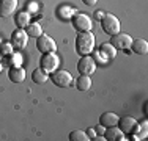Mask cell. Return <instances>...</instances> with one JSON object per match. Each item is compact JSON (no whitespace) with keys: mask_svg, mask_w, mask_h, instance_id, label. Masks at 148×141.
<instances>
[{"mask_svg":"<svg viewBox=\"0 0 148 141\" xmlns=\"http://www.w3.org/2000/svg\"><path fill=\"white\" fill-rule=\"evenodd\" d=\"M95 35L91 31H79L76 36V52L80 55H90L95 50Z\"/></svg>","mask_w":148,"mask_h":141,"instance_id":"6da1fadb","label":"cell"},{"mask_svg":"<svg viewBox=\"0 0 148 141\" xmlns=\"http://www.w3.org/2000/svg\"><path fill=\"white\" fill-rule=\"evenodd\" d=\"M101 25H103V30L107 35H110V36L120 33V28H121L118 17L114 16V14H110V13H106V16L103 17V20H101Z\"/></svg>","mask_w":148,"mask_h":141,"instance_id":"7a4b0ae2","label":"cell"},{"mask_svg":"<svg viewBox=\"0 0 148 141\" xmlns=\"http://www.w3.org/2000/svg\"><path fill=\"white\" fill-rule=\"evenodd\" d=\"M51 79H52V82L60 88H68V86H71V85H74V79H73L71 72H68V70H65V69L54 70Z\"/></svg>","mask_w":148,"mask_h":141,"instance_id":"3957f363","label":"cell"},{"mask_svg":"<svg viewBox=\"0 0 148 141\" xmlns=\"http://www.w3.org/2000/svg\"><path fill=\"white\" fill-rule=\"evenodd\" d=\"M96 68H98V63L90 55H84L77 63V69H79L80 75H93L96 72Z\"/></svg>","mask_w":148,"mask_h":141,"instance_id":"277c9868","label":"cell"},{"mask_svg":"<svg viewBox=\"0 0 148 141\" xmlns=\"http://www.w3.org/2000/svg\"><path fill=\"white\" fill-rule=\"evenodd\" d=\"M73 25L77 31H91L93 28V20L90 16L84 13H76L73 16Z\"/></svg>","mask_w":148,"mask_h":141,"instance_id":"5b68a950","label":"cell"},{"mask_svg":"<svg viewBox=\"0 0 148 141\" xmlns=\"http://www.w3.org/2000/svg\"><path fill=\"white\" fill-rule=\"evenodd\" d=\"M36 47L41 54H51V52L57 50V42L54 41V38L43 33L41 36L36 38Z\"/></svg>","mask_w":148,"mask_h":141,"instance_id":"8992f818","label":"cell"},{"mask_svg":"<svg viewBox=\"0 0 148 141\" xmlns=\"http://www.w3.org/2000/svg\"><path fill=\"white\" fill-rule=\"evenodd\" d=\"M60 66V58L55 52H51V54H43V58H41V68H43L46 72L52 74L54 70H57Z\"/></svg>","mask_w":148,"mask_h":141,"instance_id":"52a82bcc","label":"cell"},{"mask_svg":"<svg viewBox=\"0 0 148 141\" xmlns=\"http://www.w3.org/2000/svg\"><path fill=\"white\" fill-rule=\"evenodd\" d=\"M112 45L115 49H120V50H128L131 49V44H132V36L128 33H117L112 36Z\"/></svg>","mask_w":148,"mask_h":141,"instance_id":"ba28073f","label":"cell"},{"mask_svg":"<svg viewBox=\"0 0 148 141\" xmlns=\"http://www.w3.org/2000/svg\"><path fill=\"white\" fill-rule=\"evenodd\" d=\"M11 44L14 49H17V50H22V49L27 47V44H29V35L25 33L24 28H17L16 31H13Z\"/></svg>","mask_w":148,"mask_h":141,"instance_id":"9c48e42d","label":"cell"},{"mask_svg":"<svg viewBox=\"0 0 148 141\" xmlns=\"http://www.w3.org/2000/svg\"><path fill=\"white\" fill-rule=\"evenodd\" d=\"M137 119H134L132 116H123V118H120L118 119V127H120V130H121L125 135H131V133L134 132V129L137 127Z\"/></svg>","mask_w":148,"mask_h":141,"instance_id":"30bf717a","label":"cell"},{"mask_svg":"<svg viewBox=\"0 0 148 141\" xmlns=\"http://www.w3.org/2000/svg\"><path fill=\"white\" fill-rule=\"evenodd\" d=\"M104 138H106V141H125L126 135L120 130L118 125H114V127H107L106 129Z\"/></svg>","mask_w":148,"mask_h":141,"instance_id":"8fae6325","label":"cell"},{"mask_svg":"<svg viewBox=\"0 0 148 141\" xmlns=\"http://www.w3.org/2000/svg\"><path fill=\"white\" fill-rule=\"evenodd\" d=\"M17 8V0H0V16L10 17Z\"/></svg>","mask_w":148,"mask_h":141,"instance_id":"7c38bea8","label":"cell"},{"mask_svg":"<svg viewBox=\"0 0 148 141\" xmlns=\"http://www.w3.org/2000/svg\"><path fill=\"white\" fill-rule=\"evenodd\" d=\"M118 119H120V116L117 115V113H114V111H106V113H103V115H101L99 124H103L106 129H107V127L117 125V124H118Z\"/></svg>","mask_w":148,"mask_h":141,"instance_id":"4fadbf2b","label":"cell"},{"mask_svg":"<svg viewBox=\"0 0 148 141\" xmlns=\"http://www.w3.org/2000/svg\"><path fill=\"white\" fill-rule=\"evenodd\" d=\"M8 77L13 83H22L25 80V69L22 66H17V68H11L8 72Z\"/></svg>","mask_w":148,"mask_h":141,"instance_id":"5bb4252c","label":"cell"},{"mask_svg":"<svg viewBox=\"0 0 148 141\" xmlns=\"http://www.w3.org/2000/svg\"><path fill=\"white\" fill-rule=\"evenodd\" d=\"M131 49L134 54H137V55H145L148 52V42L143 38H137V39H132Z\"/></svg>","mask_w":148,"mask_h":141,"instance_id":"9a60e30c","label":"cell"},{"mask_svg":"<svg viewBox=\"0 0 148 141\" xmlns=\"http://www.w3.org/2000/svg\"><path fill=\"white\" fill-rule=\"evenodd\" d=\"M131 135H132V140H136V141L145 140L147 135H148V122L142 121L140 124H137V127L134 129V132L131 133Z\"/></svg>","mask_w":148,"mask_h":141,"instance_id":"2e32d148","label":"cell"},{"mask_svg":"<svg viewBox=\"0 0 148 141\" xmlns=\"http://www.w3.org/2000/svg\"><path fill=\"white\" fill-rule=\"evenodd\" d=\"M30 20H32V14L29 11H25V9L21 13H16L14 16V24L17 25V28H25L30 24Z\"/></svg>","mask_w":148,"mask_h":141,"instance_id":"e0dca14e","label":"cell"},{"mask_svg":"<svg viewBox=\"0 0 148 141\" xmlns=\"http://www.w3.org/2000/svg\"><path fill=\"white\" fill-rule=\"evenodd\" d=\"M76 13L77 11L73 8V6H69V5H62V6H58V9H57V16L60 17V19H63V20L73 19V16Z\"/></svg>","mask_w":148,"mask_h":141,"instance_id":"ac0fdd59","label":"cell"},{"mask_svg":"<svg viewBox=\"0 0 148 141\" xmlns=\"http://www.w3.org/2000/svg\"><path fill=\"white\" fill-rule=\"evenodd\" d=\"M25 33L29 35V38H38L43 35V27H41L40 22H30L25 28Z\"/></svg>","mask_w":148,"mask_h":141,"instance_id":"d6986e66","label":"cell"},{"mask_svg":"<svg viewBox=\"0 0 148 141\" xmlns=\"http://www.w3.org/2000/svg\"><path fill=\"white\" fill-rule=\"evenodd\" d=\"M74 85L79 91H88L91 88V77L90 75H80L77 80H74Z\"/></svg>","mask_w":148,"mask_h":141,"instance_id":"ffe728a7","label":"cell"},{"mask_svg":"<svg viewBox=\"0 0 148 141\" xmlns=\"http://www.w3.org/2000/svg\"><path fill=\"white\" fill-rule=\"evenodd\" d=\"M99 52L103 54L107 60H114L117 56V49L110 44V42H104V44L99 45Z\"/></svg>","mask_w":148,"mask_h":141,"instance_id":"44dd1931","label":"cell"},{"mask_svg":"<svg viewBox=\"0 0 148 141\" xmlns=\"http://www.w3.org/2000/svg\"><path fill=\"white\" fill-rule=\"evenodd\" d=\"M32 79H33L35 83L41 85V83H46L49 80V72H46L43 68H38L33 70V74H32Z\"/></svg>","mask_w":148,"mask_h":141,"instance_id":"7402d4cb","label":"cell"},{"mask_svg":"<svg viewBox=\"0 0 148 141\" xmlns=\"http://www.w3.org/2000/svg\"><path fill=\"white\" fill-rule=\"evenodd\" d=\"M6 63H8L11 68H17V66H22V55L19 52H13L11 55L6 56Z\"/></svg>","mask_w":148,"mask_h":141,"instance_id":"603a6c76","label":"cell"},{"mask_svg":"<svg viewBox=\"0 0 148 141\" xmlns=\"http://www.w3.org/2000/svg\"><path fill=\"white\" fill-rule=\"evenodd\" d=\"M69 140L71 141H88V135L84 130H73L69 133Z\"/></svg>","mask_w":148,"mask_h":141,"instance_id":"cb8c5ba5","label":"cell"},{"mask_svg":"<svg viewBox=\"0 0 148 141\" xmlns=\"http://www.w3.org/2000/svg\"><path fill=\"white\" fill-rule=\"evenodd\" d=\"M13 49H14V47H13L11 42H2V44H0V54L8 56V55H11L13 52H14Z\"/></svg>","mask_w":148,"mask_h":141,"instance_id":"d4e9b609","label":"cell"},{"mask_svg":"<svg viewBox=\"0 0 148 141\" xmlns=\"http://www.w3.org/2000/svg\"><path fill=\"white\" fill-rule=\"evenodd\" d=\"M25 11H29L30 14H36L38 13V3L36 2H29L25 5Z\"/></svg>","mask_w":148,"mask_h":141,"instance_id":"484cf974","label":"cell"},{"mask_svg":"<svg viewBox=\"0 0 148 141\" xmlns=\"http://www.w3.org/2000/svg\"><path fill=\"white\" fill-rule=\"evenodd\" d=\"M93 60H95V61H96V63H98V61H101V63H107V61H109V60L106 58V56H104L103 54H101L99 50H98L96 54H95V58H93Z\"/></svg>","mask_w":148,"mask_h":141,"instance_id":"4316f807","label":"cell"},{"mask_svg":"<svg viewBox=\"0 0 148 141\" xmlns=\"http://www.w3.org/2000/svg\"><path fill=\"white\" fill-rule=\"evenodd\" d=\"M87 135H88V140H93L98 133H96V130H95V129H88V130H87Z\"/></svg>","mask_w":148,"mask_h":141,"instance_id":"83f0119b","label":"cell"},{"mask_svg":"<svg viewBox=\"0 0 148 141\" xmlns=\"http://www.w3.org/2000/svg\"><path fill=\"white\" fill-rule=\"evenodd\" d=\"M95 130H96V133H98V135H104L106 127H104L103 124H99V125H96V129H95Z\"/></svg>","mask_w":148,"mask_h":141,"instance_id":"f1b7e54d","label":"cell"},{"mask_svg":"<svg viewBox=\"0 0 148 141\" xmlns=\"http://www.w3.org/2000/svg\"><path fill=\"white\" fill-rule=\"evenodd\" d=\"M104 16H106V13H104V11H101V9L95 13V17H96L98 20H103V17H104Z\"/></svg>","mask_w":148,"mask_h":141,"instance_id":"f546056e","label":"cell"},{"mask_svg":"<svg viewBox=\"0 0 148 141\" xmlns=\"http://www.w3.org/2000/svg\"><path fill=\"white\" fill-rule=\"evenodd\" d=\"M82 2H84V3H85V5H88V6H93V5H95V3H96V2H98V0H82Z\"/></svg>","mask_w":148,"mask_h":141,"instance_id":"4dcf8cb0","label":"cell"},{"mask_svg":"<svg viewBox=\"0 0 148 141\" xmlns=\"http://www.w3.org/2000/svg\"><path fill=\"white\" fill-rule=\"evenodd\" d=\"M93 141H106V138H104V135H96L93 138Z\"/></svg>","mask_w":148,"mask_h":141,"instance_id":"1f68e13d","label":"cell"},{"mask_svg":"<svg viewBox=\"0 0 148 141\" xmlns=\"http://www.w3.org/2000/svg\"><path fill=\"white\" fill-rule=\"evenodd\" d=\"M2 70H3V64L0 63V72H2Z\"/></svg>","mask_w":148,"mask_h":141,"instance_id":"d6a6232c","label":"cell"},{"mask_svg":"<svg viewBox=\"0 0 148 141\" xmlns=\"http://www.w3.org/2000/svg\"><path fill=\"white\" fill-rule=\"evenodd\" d=\"M0 44H2V42H0Z\"/></svg>","mask_w":148,"mask_h":141,"instance_id":"836d02e7","label":"cell"}]
</instances>
